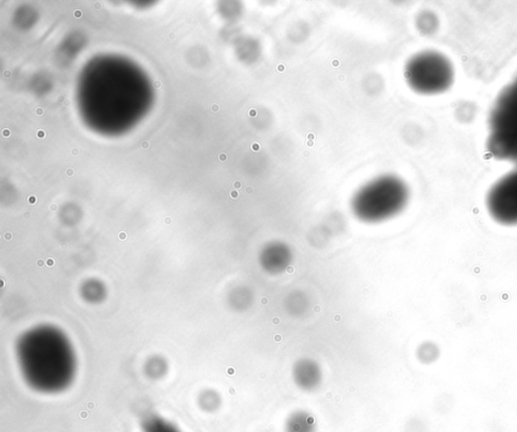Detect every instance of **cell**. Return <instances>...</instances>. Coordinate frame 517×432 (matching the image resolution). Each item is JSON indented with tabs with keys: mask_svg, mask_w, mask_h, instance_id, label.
<instances>
[{
	"mask_svg": "<svg viewBox=\"0 0 517 432\" xmlns=\"http://www.w3.org/2000/svg\"><path fill=\"white\" fill-rule=\"evenodd\" d=\"M487 150L495 159L517 164V77L495 101L489 120Z\"/></svg>",
	"mask_w": 517,
	"mask_h": 432,
	"instance_id": "6da1fadb",
	"label": "cell"
},
{
	"mask_svg": "<svg viewBox=\"0 0 517 432\" xmlns=\"http://www.w3.org/2000/svg\"><path fill=\"white\" fill-rule=\"evenodd\" d=\"M406 79L410 87L419 93H444L454 84V65L442 53L426 51L413 57L407 64Z\"/></svg>",
	"mask_w": 517,
	"mask_h": 432,
	"instance_id": "7a4b0ae2",
	"label": "cell"
},
{
	"mask_svg": "<svg viewBox=\"0 0 517 432\" xmlns=\"http://www.w3.org/2000/svg\"><path fill=\"white\" fill-rule=\"evenodd\" d=\"M486 206L495 222L517 226V169L493 185L486 197Z\"/></svg>",
	"mask_w": 517,
	"mask_h": 432,
	"instance_id": "3957f363",
	"label": "cell"
},
{
	"mask_svg": "<svg viewBox=\"0 0 517 432\" xmlns=\"http://www.w3.org/2000/svg\"><path fill=\"white\" fill-rule=\"evenodd\" d=\"M314 421L305 412H296L290 416L286 424V432H314Z\"/></svg>",
	"mask_w": 517,
	"mask_h": 432,
	"instance_id": "277c9868",
	"label": "cell"
},
{
	"mask_svg": "<svg viewBox=\"0 0 517 432\" xmlns=\"http://www.w3.org/2000/svg\"><path fill=\"white\" fill-rule=\"evenodd\" d=\"M145 432H179L175 426L160 418H153L145 424Z\"/></svg>",
	"mask_w": 517,
	"mask_h": 432,
	"instance_id": "5b68a950",
	"label": "cell"
},
{
	"mask_svg": "<svg viewBox=\"0 0 517 432\" xmlns=\"http://www.w3.org/2000/svg\"><path fill=\"white\" fill-rule=\"evenodd\" d=\"M37 196H35V195L28 196V204L35 205L37 204Z\"/></svg>",
	"mask_w": 517,
	"mask_h": 432,
	"instance_id": "8992f818",
	"label": "cell"
},
{
	"mask_svg": "<svg viewBox=\"0 0 517 432\" xmlns=\"http://www.w3.org/2000/svg\"><path fill=\"white\" fill-rule=\"evenodd\" d=\"M46 136H47V134H46L45 131H43V129H39V131L37 132V138H45Z\"/></svg>",
	"mask_w": 517,
	"mask_h": 432,
	"instance_id": "52a82bcc",
	"label": "cell"
},
{
	"mask_svg": "<svg viewBox=\"0 0 517 432\" xmlns=\"http://www.w3.org/2000/svg\"><path fill=\"white\" fill-rule=\"evenodd\" d=\"M2 136H3L4 138H10V136H12V132L8 129H3V131H2Z\"/></svg>",
	"mask_w": 517,
	"mask_h": 432,
	"instance_id": "ba28073f",
	"label": "cell"
},
{
	"mask_svg": "<svg viewBox=\"0 0 517 432\" xmlns=\"http://www.w3.org/2000/svg\"><path fill=\"white\" fill-rule=\"evenodd\" d=\"M44 114H45V110L43 109L42 107H37L36 109V114L37 116H44Z\"/></svg>",
	"mask_w": 517,
	"mask_h": 432,
	"instance_id": "9c48e42d",
	"label": "cell"
},
{
	"mask_svg": "<svg viewBox=\"0 0 517 432\" xmlns=\"http://www.w3.org/2000/svg\"><path fill=\"white\" fill-rule=\"evenodd\" d=\"M73 15L74 17H76V19H81V17H82L83 12H81V10H75Z\"/></svg>",
	"mask_w": 517,
	"mask_h": 432,
	"instance_id": "30bf717a",
	"label": "cell"
},
{
	"mask_svg": "<svg viewBox=\"0 0 517 432\" xmlns=\"http://www.w3.org/2000/svg\"><path fill=\"white\" fill-rule=\"evenodd\" d=\"M66 175L68 176V177H72V176L74 175L75 172L73 169L69 168L66 170L65 171Z\"/></svg>",
	"mask_w": 517,
	"mask_h": 432,
	"instance_id": "8fae6325",
	"label": "cell"
},
{
	"mask_svg": "<svg viewBox=\"0 0 517 432\" xmlns=\"http://www.w3.org/2000/svg\"><path fill=\"white\" fill-rule=\"evenodd\" d=\"M45 266V261L42 259H39L37 261V268H43V267Z\"/></svg>",
	"mask_w": 517,
	"mask_h": 432,
	"instance_id": "7c38bea8",
	"label": "cell"
},
{
	"mask_svg": "<svg viewBox=\"0 0 517 432\" xmlns=\"http://www.w3.org/2000/svg\"><path fill=\"white\" fill-rule=\"evenodd\" d=\"M118 239H120V240H127V233H123H123H120V235H118Z\"/></svg>",
	"mask_w": 517,
	"mask_h": 432,
	"instance_id": "4fadbf2b",
	"label": "cell"
},
{
	"mask_svg": "<svg viewBox=\"0 0 517 432\" xmlns=\"http://www.w3.org/2000/svg\"><path fill=\"white\" fill-rule=\"evenodd\" d=\"M149 147V143L147 142V141H144V142L142 143V149L148 150Z\"/></svg>",
	"mask_w": 517,
	"mask_h": 432,
	"instance_id": "5bb4252c",
	"label": "cell"
},
{
	"mask_svg": "<svg viewBox=\"0 0 517 432\" xmlns=\"http://www.w3.org/2000/svg\"><path fill=\"white\" fill-rule=\"evenodd\" d=\"M4 239H6V240H12V233H6V235H4Z\"/></svg>",
	"mask_w": 517,
	"mask_h": 432,
	"instance_id": "9a60e30c",
	"label": "cell"
},
{
	"mask_svg": "<svg viewBox=\"0 0 517 432\" xmlns=\"http://www.w3.org/2000/svg\"><path fill=\"white\" fill-rule=\"evenodd\" d=\"M50 210H52V211L58 210V205L54 204H51L50 205Z\"/></svg>",
	"mask_w": 517,
	"mask_h": 432,
	"instance_id": "2e32d148",
	"label": "cell"
},
{
	"mask_svg": "<svg viewBox=\"0 0 517 432\" xmlns=\"http://www.w3.org/2000/svg\"><path fill=\"white\" fill-rule=\"evenodd\" d=\"M230 197L237 199V198L239 197V193H237V191H232V192H230Z\"/></svg>",
	"mask_w": 517,
	"mask_h": 432,
	"instance_id": "e0dca14e",
	"label": "cell"
},
{
	"mask_svg": "<svg viewBox=\"0 0 517 432\" xmlns=\"http://www.w3.org/2000/svg\"><path fill=\"white\" fill-rule=\"evenodd\" d=\"M164 224H167V226H168V224H172V219H171L170 217H166V218H165Z\"/></svg>",
	"mask_w": 517,
	"mask_h": 432,
	"instance_id": "ac0fdd59",
	"label": "cell"
},
{
	"mask_svg": "<svg viewBox=\"0 0 517 432\" xmlns=\"http://www.w3.org/2000/svg\"><path fill=\"white\" fill-rule=\"evenodd\" d=\"M161 86H162V83H161L160 81H155V82H154V87L157 88V89H159Z\"/></svg>",
	"mask_w": 517,
	"mask_h": 432,
	"instance_id": "d6986e66",
	"label": "cell"
},
{
	"mask_svg": "<svg viewBox=\"0 0 517 432\" xmlns=\"http://www.w3.org/2000/svg\"><path fill=\"white\" fill-rule=\"evenodd\" d=\"M226 159H228V156H226V154H221V155L219 156V160H221V162H224Z\"/></svg>",
	"mask_w": 517,
	"mask_h": 432,
	"instance_id": "ffe728a7",
	"label": "cell"
},
{
	"mask_svg": "<svg viewBox=\"0 0 517 432\" xmlns=\"http://www.w3.org/2000/svg\"><path fill=\"white\" fill-rule=\"evenodd\" d=\"M219 105H212V107H211V110H212L213 112L219 111Z\"/></svg>",
	"mask_w": 517,
	"mask_h": 432,
	"instance_id": "44dd1931",
	"label": "cell"
},
{
	"mask_svg": "<svg viewBox=\"0 0 517 432\" xmlns=\"http://www.w3.org/2000/svg\"><path fill=\"white\" fill-rule=\"evenodd\" d=\"M63 105H65V107H69L71 103H70L69 99H66V100H64Z\"/></svg>",
	"mask_w": 517,
	"mask_h": 432,
	"instance_id": "7402d4cb",
	"label": "cell"
},
{
	"mask_svg": "<svg viewBox=\"0 0 517 432\" xmlns=\"http://www.w3.org/2000/svg\"><path fill=\"white\" fill-rule=\"evenodd\" d=\"M71 154L73 156H77L79 154V151L77 149H73V150H72Z\"/></svg>",
	"mask_w": 517,
	"mask_h": 432,
	"instance_id": "603a6c76",
	"label": "cell"
},
{
	"mask_svg": "<svg viewBox=\"0 0 517 432\" xmlns=\"http://www.w3.org/2000/svg\"><path fill=\"white\" fill-rule=\"evenodd\" d=\"M48 266H54L55 262L52 259H49L47 261Z\"/></svg>",
	"mask_w": 517,
	"mask_h": 432,
	"instance_id": "cb8c5ba5",
	"label": "cell"
},
{
	"mask_svg": "<svg viewBox=\"0 0 517 432\" xmlns=\"http://www.w3.org/2000/svg\"><path fill=\"white\" fill-rule=\"evenodd\" d=\"M234 186L235 188H241L242 184L239 182H235Z\"/></svg>",
	"mask_w": 517,
	"mask_h": 432,
	"instance_id": "d4e9b609",
	"label": "cell"
},
{
	"mask_svg": "<svg viewBox=\"0 0 517 432\" xmlns=\"http://www.w3.org/2000/svg\"><path fill=\"white\" fill-rule=\"evenodd\" d=\"M267 302H268L267 299H266V298L262 299V304H263V303L264 304H267Z\"/></svg>",
	"mask_w": 517,
	"mask_h": 432,
	"instance_id": "484cf974",
	"label": "cell"
},
{
	"mask_svg": "<svg viewBox=\"0 0 517 432\" xmlns=\"http://www.w3.org/2000/svg\"><path fill=\"white\" fill-rule=\"evenodd\" d=\"M26 218H28V217H30V213H26Z\"/></svg>",
	"mask_w": 517,
	"mask_h": 432,
	"instance_id": "4316f807",
	"label": "cell"
}]
</instances>
